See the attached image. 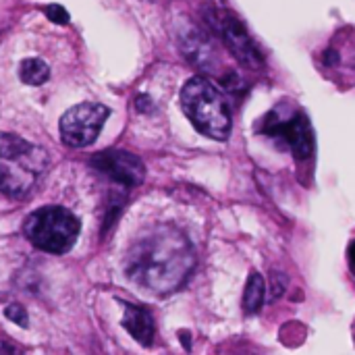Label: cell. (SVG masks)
<instances>
[{"label": "cell", "mask_w": 355, "mask_h": 355, "mask_svg": "<svg viewBox=\"0 0 355 355\" xmlns=\"http://www.w3.org/2000/svg\"><path fill=\"white\" fill-rule=\"evenodd\" d=\"M179 46H181L183 54L193 64H198L204 71H210V62H214L212 44L193 23H187V25L181 27V31H179Z\"/></svg>", "instance_id": "cell-9"}, {"label": "cell", "mask_w": 355, "mask_h": 355, "mask_svg": "<svg viewBox=\"0 0 355 355\" xmlns=\"http://www.w3.org/2000/svg\"><path fill=\"white\" fill-rule=\"evenodd\" d=\"M272 281H275V285H272V297H270V300H277V297H281L283 291L287 289V279H285L281 272H272Z\"/></svg>", "instance_id": "cell-15"}, {"label": "cell", "mask_w": 355, "mask_h": 355, "mask_svg": "<svg viewBox=\"0 0 355 355\" xmlns=\"http://www.w3.org/2000/svg\"><path fill=\"white\" fill-rule=\"evenodd\" d=\"M44 12H46V17L52 21V23H56V25H64V23H69V12H67V8L64 6H60V4H48L46 8H44Z\"/></svg>", "instance_id": "cell-14"}, {"label": "cell", "mask_w": 355, "mask_h": 355, "mask_svg": "<svg viewBox=\"0 0 355 355\" xmlns=\"http://www.w3.org/2000/svg\"><path fill=\"white\" fill-rule=\"evenodd\" d=\"M89 164L110 177L112 181L121 183L123 187H139L146 179L144 162L125 150H104L92 156Z\"/></svg>", "instance_id": "cell-8"}, {"label": "cell", "mask_w": 355, "mask_h": 355, "mask_svg": "<svg viewBox=\"0 0 355 355\" xmlns=\"http://www.w3.org/2000/svg\"><path fill=\"white\" fill-rule=\"evenodd\" d=\"M135 106H137V110H139V112H150L152 102H150V98H148V96H137V98H135Z\"/></svg>", "instance_id": "cell-16"}, {"label": "cell", "mask_w": 355, "mask_h": 355, "mask_svg": "<svg viewBox=\"0 0 355 355\" xmlns=\"http://www.w3.org/2000/svg\"><path fill=\"white\" fill-rule=\"evenodd\" d=\"M260 131L264 135L275 137V139L283 141L285 146H289V150L293 152V156L300 162L310 160L314 156V150H316L314 129L302 110L285 112V108L277 106L264 116Z\"/></svg>", "instance_id": "cell-5"}, {"label": "cell", "mask_w": 355, "mask_h": 355, "mask_svg": "<svg viewBox=\"0 0 355 355\" xmlns=\"http://www.w3.org/2000/svg\"><path fill=\"white\" fill-rule=\"evenodd\" d=\"M349 262H352V266H355V241L349 245Z\"/></svg>", "instance_id": "cell-18"}, {"label": "cell", "mask_w": 355, "mask_h": 355, "mask_svg": "<svg viewBox=\"0 0 355 355\" xmlns=\"http://www.w3.org/2000/svg\"><path fill=\"white\" fill-rule=\"evenodd\" d=\"M123 327L125 331L141 345H150L154 341V318L152 314L141 308V306H133V304H125V316H123Z\"/></svg>", "instance_id": "cell-10"}, {"label": "cell", "mask_w": 355, "mask_h": 355, "mask_svg": "<svg viewBox=\"0 0 355 355\" xmlns=\"http://www.w3.org/2000/svg\"><path fill=\"white\" fill-rule=\"evenodd\" d=\"M196 254L189 239L175 227L162 225L139 237L127 254L125 272L150 293L177 291L191 275Z\"/></svg>", "instance_id": "cell-1"}, {"label": "cell", "mask_w": 355, "mask_h": 355, "mask_svg": "<svg viewBox=\"0 0 355 355\" xmlns=\"http://www.w3.org/2000/svg\"><path fill=\"white\" fill-rule=\"evenodd\" d=\"M4 316L8 320H12L15 324H19L21 329H27L29 327V320H27V312L21 304H10L4 308Z\"/></svg>", "instance_id": "cell-13"}, {"label": "cell", "mask_w": 355, "mask_h": 355, "mask_svg": "<svg viewBox=\"0 0 355 355\" xmlns=\"http://www.w3.org/2000/svg\"><path fill=\"white\" fill-rule=\"evenodd\" d=\"M210 23L212 27L218 31V35L223 37L225 46L231 50V54L248 69L258 71L264 69V56L262 52L256 48L254 40L250 37L248 29L241 25V21H237L233 15L229 12H216L210 15Z\"/></svg>", "instance_id": "cell-7"}, {"label": "cell", "mask_w": 355, "mask_h": 355, "mask_svg": "<svg viewBox=\"0 0 355 355\" xmlns=\"http://www.w3.org/2000/svg\"><path fill=\"white\" fill-rule=\"evenodd\" d=\"M19 77L27 85H42L50 77V67L42 58H25L19 67Z\"/></svg>", "instance_id": "cell-12"}, {"label": "cell", "mask_w": 355, "mask_h": 355, "mask_svg": "<svg viewBox=\"0 0 355 355\" xmlns=\"http://www.w3.org/2000/svg\"><path fill=\"white\" fill-rule=\"evenodd\" d=\"M337 60H339V54H335L333 50H329V52L324 54V62H327V64H335Z\"/></svg>", "instance_id": "cell-17"}, {"label": "cell", "mask_w": 355, "mask_h": 355, "mask_svg": "<svg viewBox=\"0 0 355 355\" xmlns=\"http://www.w3.org/2000/svg\"><path fill=\"white\" fill-rule=\"evenodd\" d=\"M108 116L110 108L104 104H77L60 116V137L71 148H87L98 139Z\"/></svg>", "instance_id": "cell-6"}, {"label": "cell", "mask_w": 355, "mask_h": 355, "mask_svg": "<svg viewBox=\"0 0 355 355\" xmlns=\"http://www.w3.org/2000/svg\"><path fill=\"white\" fill-rule=\"evenodd\" d=\"M48 166V152L15 133H0V191L12 200L27 198Z\"/></svg>", "instance_id": "cell-2"}, {"label": "cell", "mask_w": 355, "mask_h": 355, "mask_svg": "<svg viewBox=\"0 0 355 355\" xmlns=\"http://www.w3.org/2000/svg\"><path fill=\"white\" fill-rule=\"evenodd\" d=\"M181 106L193 127L216 139L225 141L231 133V110L223 94L204 77L189 79L181 89Z\"/></svg>", "instance_id": "cell-3"}, {"label": "cell", "mask_w": 355, "mask_h": 355, "mask_svg": "<svg viewBox=\"0 0 355 355\" xmlns=\"http://www.w3.org/2000/svg\"><path fill=\"white\" fill-rule=\"evenodd\" d=\"M266 302V285L260 272L252 270L245 283V291H243V312L245 314H258L260 308Z\"/></svg>", "instance_id": "cell-11"}, {"label": "cell", "mask_w": 355, "mask_h": 355, "mask_svg": "<svg viewBox=\"0 0 355 355\" xmlns=\"http://www.w3.org/2000/svg\"><path fill=\"white\" fill-rule=\"evenodd\" d=\"M81 231L79 218L62 206H44L23 220V233L33 248L46 254H67Z\"/></svg>", "instance_id": "cell-4"}]
</instances>
